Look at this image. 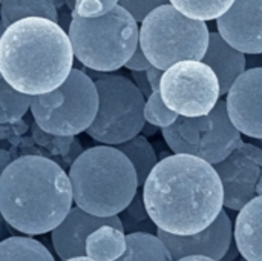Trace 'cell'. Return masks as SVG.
I'll use <instances>...</instances> for the list:
<instances>
[{"label":"cell","mask_w":262,"mask_h":261,"mask_svg":"<svg viewBox=\"0 0 262 261\" xmlns=\"http://www.w3.org/2000/svg\"><path fill=\"white\" fill-rule=\"evenodd\" d=\"M150 66H152V63L147 60V57L144 55V52L140 48V45L137 46V49L134 51L130 58L124 63V68H127L129 71H146Z\"/></svg>","instance_id":"28"},{"label":"cell","mask_w":262,"mask_h":261,"mask_svg":"<svg viewBox=\"0 0 262 261\" xmlns=\"http://www.w3.org/2000/svg\"><path fill=\"white\" fill-rule=\"evenodd\" d=\"M161 132L173 154L195 155L210 165L223 162L243 142L229 117L226 100L221 98L209 114L178 115L172 125L161 128Z\"/></svg>","instance_id":"8"},{"label":"cell","mask_w":262,"mask_h":261,"mask_svg":"<svg viewBox=\"0 0 262 261\" xmlns=\"http://www.w3.org/2000/svg\"><path fill=\"white\" fill-rule=\"evenodd\" d=\"M160 94L169 109L184 117L209 114L221 97L218 77L203 60H181L167 68Z\"/></svg>","instance_id":"10"},{"label":"cell","mask_w":262,"mask_h":261,"mask_svg":"<svg viewBox=\"0 0 262 261\" xmlns=\"http://www.w3.org/2000/svg\"><path fill=\"white\" fill-rule=\"evenodd\" d=\"M203 62L216 74L221 95L229 92L235 80L246 71L247 65L246 54L227 43L218 31L209 34V45Z\"/></svg>","instance_id":"16"},{"label":"cell","mask_w":262,"mask_h":261,"mask_svg":"<svg viewBox=\"0 0 262 261\" xmlns=\"http://www.w3.org/2000/svg\"><path fill=\"white\" fill-rule=\"evenodd\" d=\"M72 202L69 175L46 157H18L0 174V215L26 235L51 232L68 215Z\"/></svg>","instance_id":"2"},{"label":"cell","mask_w":262,"mask_h":261,"mask_svg":"<svg viewBox=\"0 0 262 261\" xmlns=\"http://www.w3.org/2000/svg\"><path fill=\"white\" fill-rule=\"evenodd\" d=\"M3 29H5V26H3V25L0 23V37H2V32H3ZM0 77H2V75H0Z\"/></svg>","instance_id":"38"},{"label":"cell","mask_w":262,"mask_h":261,"mask_svg":"<svg viewBox=\"0 0 262 261\" xmlns=\"http://www.w3.org/2000/svg\"><path fill=\"white\" fill-rule=\"evenodd\" d=\"M164 3H169V0H118V5L127 9L137 22H141L152 9Z\"/></svg>","instance_id":"26"},{"label":"cell","mask_w":262,"mask_h":261,"mask_svg":"<svg viewBox=\"0 0 262 261\" xmlns=\"http://www.w3.org/2000/svg\"><path fill=\"white\" fill-rule=\"evenodd\" d=\"M235 0H169L180 12L190 18L209 22L221 17Z\"/></svg>","instance_id":"24"},{"label":"cell","mask_w":262,"mask_h":261,"mask_svg":"<svg viewBox=\"0 0 262 261\" xmlns=\"http://www.w3.org/2000/svg\"><path fill=\"white\" fill-rule=\"evenodd\" d=\"M126 251L124 231L104 225L88 235L86 257L95 261H115Z\"/></svg>","instance_id":"18"},{"label":"cell","mask_w":262,"mask_h":261,"mask_svg":"<svg viewBox=\"0 0 262 261\" xmlns=\"http://www.w3.org/2000/svg\"><path fill=\"white\" fill-rule=\"evenodd\" d=\"M235 261H247V260H246V258H243V257H241V258H236V260H235Z\"/></svg>","instance_id":"39"},{"label":"cell","mask_w":262,"mask_h":261,"mask_svg":"<svg viewBox=\"0 0 262 261\" xmlns=\"http://www.w3.org/2000/svg\"><path fill=\"white\" fill-rule=\"evenodd\" d=\"M115 148H118L130 160V163L137 172L138 186H143L147 175L150 174L154 166L158 163L154 146L149 143V140L143 134L141 135L138 134V135L132 137L130 140L117 145Z\"/></svg>","instance_id":"21"},{"label":"cell","mask_w":262,"mask_h":261,"mask_svg":"<svg viewBox=\"0 0 262 261\" xmlns=\"http://www.w3.org/2000/svg\"><path fill=\"white\" fill-rule=\"evenodd\" d=\"M68 175L75 206L97 217L121 214L138 191L135 168L111 145L83 151L71 165Z\"/></svg>","instance_id":"4"},{"label":"cell","mask_w":262,"mask_h":261,"mask_svg":"<svg viewBox=\"0 0 262 261\" xmlns=\"http://www.w3.org/2000/svg\"><path fill=\"white\" fill-rule=\"evenodd\" d=\"M98 92V109L86 129L94 140L117 146L141 132L146 98L137 85L123 74L84 69Z\"/></svg>","instance_id":"7"},{"label":"cell","mask_w":262,"mask_h":261,"mask_svg":"<svg viewBox=\"0 0 262 261\" xmlns=\"http://www.w3.org/2000/svg\"><path fill=\"white\" fill-rule=\"evenodd\" d=\"M74 11L81 17H98L106 14V9L100 0H80L75 3Z\"/></svg>","instance_id":"27"},{"label":"cell","mask_w":262,"mask_h":261,"mask_svg":"<svg viewBox=\"0 0 262 261\" xmlns=\"http://www.w3.org/2000/svg\"><path fill=\"white\" fill-rule=\"evenodd\" d=\"M226 105L232 123L241 134L262 140V66L246 69L235 80Z\"/></svg>","instance_id":"12"},{"label":"cell","mask_w":262,"mask_h":261,"mask_svg":"<svg viewBox=\"0 0 262 261\" xmlns=\"http://www.w3.org/2000/svg\"><path fill=\"white\" fill-rule=\"evenodd\" d=\"M143 202L157 229L192 235L210 226L224 206V191L213 165L173 154L160 160L143 185Z\"/></svg>","instance_id":"1"},{"label":"cell","mask_w":262,"mask_h":261,"mask_svg":"<svg viewBox=\"0 0 262 261\" xmlns=\"http://www.w3.org/2000/svg\"><path fill=\"white\" fill-rule=\"evenodd\" d=\"M157 235L169 249L173 261L189 255H204L220 261L232 243L233 228L227 212L221 211L215 222L201 232L192 235H175L158 229Z\"/></svg>","instance_id":"13"},{"label":"cell","mask_w":262,"mask_h":261,"mask_svg":"<svg viewBox=\"0 0 262 261\" xmlns=\"http://www.w3.org/2000/svg\"><path fill=\"white\" fill-rule=\"evenodd\" d=\"M233 242L247 261H262V195L252 198L238 214Z\"/></svg>","instance_id":"17"},{"label":"cell","mask_w":262,"mask_h":261,"mask_svg":"<svg viewBox=\"0 0 262 261\" xmlns=\"http://www.w3.org/2000/svg\"><path fill=\"white\" fill-rule=\"evenodd\" d=\"M224 191V206L241 211L256 197V185L262 174V149L241 142L230 155L213 165Z\"/></svg>","instance_id":"11"},{"label":"cell","mask_w":262,"mask_h":261,"mask_svg":"<svg viewBox=\"0 0 262 261\" xmlns=\"http://www.w3.org/2000/svg\"><path fill=\"white\" fill-rule=\"evenodd\" d=\"M2 25L6 28L11 23L25 17H45L58 22L55 0H2L0 3Z\"/></svg>","instance_id":"20"},{"label":"cell","mask_w":262,"mask_h":261,"mask_svg":"<svg viewBox=\"0 0 262 261\" xmlns=\"http://www.w3.org/2000/svg\"><path fill=\"white\" fill-rule=\"evenodd\" d=\"M64 261H95V260H92V258H89V257L83 255V257H74V258H69V260H64Z\"/></svg>","instance_id":"36"},{"label":"cell","mask_w":262,"mask_h":261,"mask_svg":"<svg viewBox=\"0 0 262 261\" xmlns=\"http://www.w3.org/2000/svg\"><path fill=\"white\" fill-rule=\"evenodd\" d=\"M104 225L123 231V223L118 215L97 217L78 206L71 208L63 222L51 231V240L60 260L64 261L86 255L88 235Z\"/></svg>","instance_id":"15"},{"label":"cell","mask_w":262,"mask_h":261,"mask_svg":"<svg viewBox=\"0 0 262 261\" xmlns=\"http://www.w3.org/2000/svg\"><path fill=\"white\" fill-rule=\"evenodd\" d=\"M61 103L54 109H45L31 98V112L37 126L46 134L74 137L86 131L98 109V92L94 80L81 69L72 68L60 86Z\"/></svg>","instance_id":"9"},{"label":"cell","mask_w":262,"mask_h":261,"mask_svg":"<svg viewBox=\"0 0 262 261\" xmlns=\"http://www.w3.org/2000/svg\"><path fill=\"white\" fill-rule=\"evenodd\" d=\"M72 65V45L58 22L25 17L2 32L0 75L23 94L40 95L57 89Z\"/></svg>","instance_id":"3"},{"label":"cell","mask_w":262,"mask_h":261,"mask_svg":"<svg viewBox=\"0 0 262 261\" xmlns=\"http://www.w3.org/2000/svg\"><path fill=\"white\" fill-rule=\"evenodd\" d=\"M0 3H2V0H0Z\"/></svg>","instance_id":"40"},{"label":"cell","mask_w":262,"mask_h":261,"mask_svg":"<svg viewBox=\"0 0 262 261\" xmlns=\"http://www.w3.org/2000/svg\"><path fill=\"white\" fill-rule=\"evenodd\" d=\"M0 23H2V22H0Z\"/></svg>","instance_id":"41"},{"label":"cell","mask_w":262,"mask_h":261,"mask_svg":"<svg viewBox=\"0 0 262 261\" xmlns=\"http://www.w3.org/2000/svg\"><path fill=\"white\" fill-rule=\"evenodd\" d=\"M138 22L121 5L98 17H81L72 11L68 31L77 60L101 72L124 66L138 46Z\"/></svg>","instance_id":"5"},{"label":"cell","mask_w":262,"mask_h":261,"mask_svg":"<svg viewBox=\"0 0 262 261\" xmlns=\"http://www.w3.org/2000/svg\"><path fill=\"white\" fill-rule=\"evenodd\" d=\"M115 261H173L164 243L150 232L126 235V251Z\"/></svg>","instance_id":"19"},{"label":"cell","mask_w":262,"mask_h":261,"mask_svg":"<svg viewBox=\"0 0 262 261\" xmlns=\"http://www.w3.org/2000/svg\"><path fill=\"white\" fill-rule=\"evenodd\" d=\"M256 195H262V174L261 177H259L258 185H256Z\"/></svg>","instance_id":"37"},{"label":"cell","mask_w":262,"mask_h":261,"mask_svg":"<svg viewBox=\"0 0 262 261\" xmlns=\"http://www.w3.org/2000/svg\"><path fill=\"white\" fill-rule=\"evenodd\" d=\"M177 261H216L210 257H204V255H189V257H183Z\"/></svg>","instance_id":"34"},{"label":"cell","mask_w":262,"mask_h":261,"mask_svg":"<svg viewBox=\"0 0 262 261\" xmlns=\"http://www.w3.org/2000/svg\"><path fill=\"white\" fill-rule=\"evenodd\" d=\"M218 32L244 54H262V0H235L216 18Z\"/></svg>","instance_id":"14"},{"label":"cell","mask_w":262,"mask_h":261,"mask_svg":"<svg viewBox=\"0 0 262 261\" xmlns=\"http://www.w3.org/2000/svg\"><path fill=\"white\" fill-rule=\"evenodd\" d=\"M178 114L173 112L166 106V103L161 98L160 91H154L147 98L144 105V120L147 123H152L158 128H166L172 125L177 120Z\"/></svg>","instance_id":"25"},{"label":"cell","mask_w":262,"mask_h":261,"mask_svg":"<svg viewBox=\"0 0 262 261\" xmlns=\"http://www.w3.org/2000/svg\"><path fill=\"white\" fill-rule=\"evenodd\" d=\"M209 34L206 22L190 18L164 3L141 20L138 45L154 66L166 71L181 60H203Z\"/></svg>","instance_id":"6"},{"label":"cell","mask_w":262,"mask_h":261,"mask_svg":"<svg viewBox=\"0 0 262 261\" xmlns=\"http://www.w3.org/2000/svg\"><path fill=\"white\" fill-rule=\"evenodd\" d=\"M11 162H12V160H11L9 154H8L6 151H0V174L3 172V169H5Z\"/></svg>","instance_id":"33"},{"label":"cell","mask_w":262,"mask_h":261,"mask_svg":"<svg viewBox=\"0 0 262 261\" xmlns=\"http://www.w3.org/2000/svg\"><path fill=\"white\" fill-rule=\"evenodd\" d=\"M77 2H80V0H75V3ZM101 3H103V6H104V9H106V12L107 11H111L115 5H118V0H100Z\"/></svg>","instance_id":"35"},{"label":"cell","mask_w":262,"mask_h":261,"mask_svg":"<svg viewBox=\"0 0 262 261\" xmlns=\"http://www.w3.org/2000/svg\"><path fill=\"white\" fill-rule=\"evenodd\" d=\"M163 69L157 68V66H150L149 69H146V74H147V80L150 83V88L152 91H160V83H161V77H163Z\"/></svg>","instance_id":"30"},{"label":"cell","mask_w":262,"mask_h":261,"mask_svg":"<svg viewBox=\"0 0 262 261\" xmlns=\"http://www.w3.org/2000/svg\"><path fill=\"white\" fill-rule=\"evenodd\" d=\"M0 261H55L40 242L29 237H9L0 242Z\"/></svg>","instance_id":"22"},{"label":"cell","mask_w":262,"mask_h":261,"mask_svg":"<svg viewBox=\"0 0 262 261\" xmlns=\"http://www.w3.org/2000/svg\"><path fill=\"white\" fill-rule=\"evenodd\" d=\"M238 255H239V251H238V248H236V245L233 243H230V246H229V249H227V252H226V255L221 258L220 261H235L238 258Z\"/></svg>","instance_id":"31"},{"label":"cell","mask_w":262,"mask_h":261,"mask_svg":"<svg viewBox=\"0 0 262 261\" xmlns=\"http://www.w3.org/2000/svg\"><path fill=\"white\" fill-rule=\"evenodd\" d=\"M157 129H158V126H155V125H152V123H144L143 125V128H141V132L140 134H143L144 137H149V135H152V134H155L157 132Z\"/></svg>","instance_id":"32"},{"label":"cell","mask_w":262,"mask_h":261,"mask_svg":"<svg viewBox=\"0 0 262 261\" xmlns=\"http://www.w3.org/2000/svg\"><path fill=\"white\" fill-rule=\"evenodd\" d=\"M132 82L137 85V88L141 91V94L144 95V98H147L154 91L150 88V83L147 80V74L146 71H132Z\"/></svg>","instance_id":"29"},{"label":"cell","mask_w":262,"mask_h":261,"mask_svg":"<svg viewBox=\"0 0 262 261\" xmlns=\"http://www.w3.org/2000/svg\"><path fill=\"white\" fill-rule=\"evenodd\" d=\"M32 95L14 89L5 78L0 77V125L15 123L31 108Z\"/></svg>","instance_id":"23"}]
</instances>
